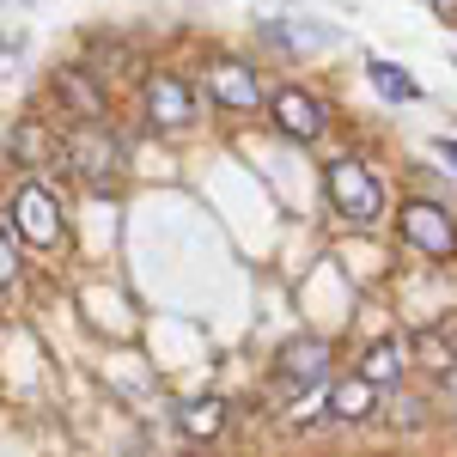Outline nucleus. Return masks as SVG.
I'll return each mask as SVG.
<instances>
[{"label":"nucleus","mask_w":457,"mask_h":457,"mask_svg":"<svg viewBox=\"0 0 457 457\" xmlns=\"http://www.w3.org/2000/svg\"><path fill=\"white\" fill-rule=\"evenodd\" d=\"M323 189H329V208L342 213L348 226H378L385 220V183L372 177L366 159H329L323 165Z\"/></svg>","instance_id":"obj_1"},{"label":"nucleus","mask_w":457,"mask_h":457,"mask_svg":"<svg viewBox=\"0 0 457 457\" xmlns=\"http://www.w3.org/2000/svg\"><path fill=\"white\" fill-rule=\"evenodd\" d=\"M62 153H68L73 177H79L86 189L110 195V189L122 183V146H116V135H110L104 122H79V129H68Z\"/></svg>","instance_id":"obj_2"},{"label":"nucleus","mask_w":457,"mask_h":457,"mask_svg":"<svg viewBox=\"0 0 457 457\" xmlns=\"http://www.w3.org/2000/svg\"><path fill=\"white\" fill-rule=\"evenodd\" d=\"M6 232H19V238L37 245V250H55L68 238L62 202H55L43 183H19V189H12V208H6Z\"/></svg>","instance_id":"obj_3"},{"label":"nucleus","mask_w":457,"mask_h":457,"mask_svg":"<svg viewBox=\"0 0 457 457\" xmlns=\"http://www.w3.org/2000/svg\"><path fill=\"white\" fill-rule=\"evenodd\" d=\"M396 226H403V245H415L421 256H433V262L457 256V220H452V208H439V202H403Z\"/></svg>","instance_id":"obj_4"},{"label":"nucleus","mask_w":457,"mask_h":457,"mask_svg":"<svg viewBox=\"0 0 457 457\" xmlns=\"http://www.w3.org/2000/svg\"><path fill=\"white\" fill-rule=\"evenodd\" d=\"M262 104H269V122L281 129L287 141H299V146L323 141V129H329V110H323V98H312L305 86H281V92H269Z\"/></svg>","instance_id":"obj_5"},{"label":"nucleus","mask_w":457,"mask_h":457,"mask_svg":"<svg viewBox=\"0 0 457 457\" xmlns=\"http://www.w3.org/2000/svg\"><path fill=\"white\" fill-rule=\"evenodd\" d=\"M141 110H146L153 129L183 135V129L195 122V92H189L177 73H146V79H141Z\"/></svg>","instance_id":"obj_6"},{"label":"nucleus","mask_w":457,"mask_h":457,"mask_svg":"<svg viewBox=\"0 0 457 457\" xmlns=\"http://www.w3.org/2000/svg\"><path fill=\"white\" fill-rule=\"evenodd\" d=\"M275 378H281L287 390H312L329 378V342L323 336H299V342H287L281 353H275Z\"/></svg>","instance_id":"obj_7"},{"label":"nucleus","mask_w":457,"mask_h":457,"mask_svg":"<svg viewBox=\"0 0 457 457\" xmlns=\"http://www.w3.org/2000/svg\"><path fill=\"white\" fill-rule=\"evenodd\" d=\"M262 98H269V92H262V79H256L250 62H232V55H226V62H213V68H208V104H220V110H256Z\"/></svg>","instance_id":"obj_8"},{"label":"nucleus","mask_w":457,"mask_h":457,"mask_svg":"<svg viewBox=\"0 0 457 457\" xmlns=\"http://www.w3.org/2000/svg\"><path fill=\"white\" fill-rule=\"evenodd\" d=\"M55 92H62V104H68L79 122H104V116H110L104 92L92 86V73H86V68H62V73H55Z\"/></svg>","instance_id":"obj_9"},{"label":"nucleus","mask_w":457,"mask_h":457,"mask_svg":"<svg viewBox=\"0 0 457 457\" xmlns=\"http://www.w3.org/2000/svg\"><path fill=\"white\" fill-rule=\"evenodd\" d=\"M403 366H409V342L385 336V342H372V348H366V360H360V378L378 390V385H396V378H403Z\"/></svg>","instance_id":"obj_10"},{"label":"nucleus","mask_w":457,"mask_h":457,"mask_svg":"<svg viewBox=\"0 0 457 457\" xmlns=\"http://www.w3.org/2000/svg\"><path fill=\"white\" fill-rule=\"evenodd\" d=\"M409 360H421L427 372L452 378L457 372V336H445V329H421V336L409 342Z\"/></svg>","instance_id":"obj_11"},{"label":"nucleus","mask_w":457,"mask_h":457,"mask_svg":"<svg viewBox=\"0 0 457 457\" xmlns=\"http://www.w3.org/2000/svg\"><path fill=\"white\" fill-rule=\"evenodd\" d=\"M372 403H378V390L366 385L360 372L329 390V415H336V421H366V415H372Z\"/></svg>","instance_id":"obj_12"},{"label":"nucleus","mask_w":457,"mask_h":457,"mask_svg":"<svg viewBox=\"0 0 457 457\" xmlns=\"http://www.w3.org/2000/svg\"><path fill=\"white\" fill-rule=\"evenodd\" d=\"M177 421H183L189 439H213V433L226 427V403H220V396H195V403H183V415H177Z\"/></svg>","instance_id":"obj_13"},{"label":"nucleus","mask_w":457,"mask_h":457,"mask_svg":"<svg viewBox=\"0 0 457 457\" xmlns=\"http://www.w3.org/2000/svg\"><path fill=\"white\" fill-rule=\"evenodd\" d=\"M366 79L385 92L390 104H409V98H421V86H415V79H409L403 68H390V62H366Z\"/></svg>","instance_id":"obj_14"},{"label":"nucleus","mask_w":457,"mask_h":457,"mask_svg":"<svg viewBox=\"0 0 457 457\" xmlns=\"http://www.w3.org/2000/svg\"><path fill=\"white\" fill-rule=\"evenodd\" d=\"M12 153H19V159H43V153H49V135H43V129H37V122H25V129H19V135H12Z\"/></svg>","instance_id":"obj_15"},{"label":"nucleus","mask_w":457,"mask_h":457,"mask_svg":"<svg viewBox=\"0 0 457 457\" xmlns=\"http://www.w3.org/2000/svg\"><path fill=\"white\" fill-rule=\"evenodd\" d=\"M19 275H25V262H19V250H12V232L0 226V287H19Z\"/></svg>","instance_id":"obj_16"},{"label":"nucleus","mask_w":457,"mask_h":457,"mask_svg":"<svg viewBox=\"0 0 457 457\" xmlns=\"http://www.w3.org/2000/svg\"><path fill=\"white\" fill-rule=\"evenodd\" d=\"M390 421H396V427H415V421H421V403H415V396H396Z\"/></svg>","instance_id":"obj_17"},{"label":"nucleus","mask_w":457,"mask_h":457,"mask_svg":"<svg viewBox=\"0 0 457 457\" xmlns=\"http://www.w3.org/2000/svg\"><path fill=\"white\" fill-rule=\"evenodd\" d=\"M445 415L457 421V378H445Z\"/></svg>","instance_id":"obj_18"},{"label":"nucleus","mask_w":457,"mask_h":457,"mask_svg":"<svg viewBox=\"0 0 457 457\" xmlns=\"http://www.w3.org/2000/svg\"><path fill=\"white\" fill-rule=\"evenodd\" d=\"M439 159H445V165L457 171V141H439Z\"/></svg>","instance_id":"obj_19"},{"label":"nucleus","mask_w":457,"mask_h":457,"mask_svg":"<svg viewBox=\"0 0 457 457\" xmlns=\"http://www.w3.org/2000/svg\"><path fill=\"white\" fill-rule=\"evenodd\" d=\"M439 6H452V0H439Z\"/></svg>","instance_id":"obj_20"}]
</instances>
